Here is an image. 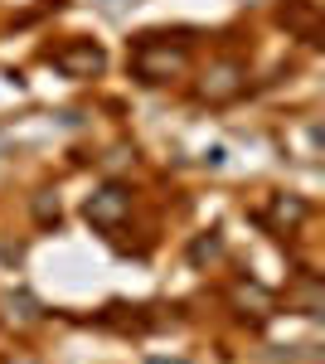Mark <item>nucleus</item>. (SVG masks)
<instances>
[{
	"label": "nucleus",
	"mask_w": 325,
	"mask_h": 364,
	"mask_svg": "<svg viewBox=\"0 0 325 364\" xmlns=\"http://www.w3.org/2000/svg\"><path fill=\"white\" fill-rule=\"evenodd\" d=\"M122 209H127V195L122 190H102V195H92V204H87V219L92 224H117Z\"/></svg>",
	"instance_id": "f257e3e1"
},
{
	"label": "nucleus",
	"mask_w": 325,
	"mask_h": 364,
	"mask_svg": "<svg viewBox=\"0 0 325 364\" xmlns=\"http://www.w3.org/2000/svg\"><path fill=\"white\" fill-rule=\"evenodd\" d=\"M58 63H63V68H87V73H97V68H102V54H97V49H82V54H63Z\"/></svg>",
	"instance_id": "f03ea898"
}]
</instances>
